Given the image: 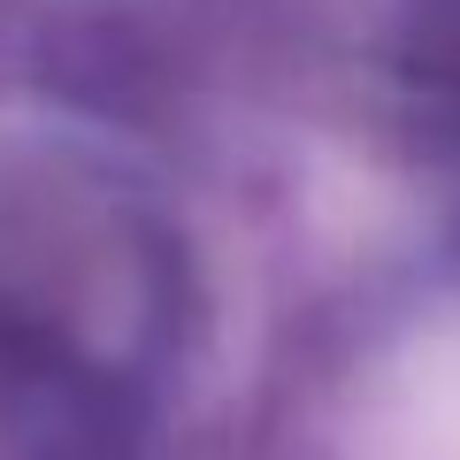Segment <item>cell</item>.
<instances>
[{
	"mask_svg": "<svg viewBox=\"0 0 460 460\" xmlns=\"http://www.w3.org/2000/svg\"><path fill=\"white\" fill-rule=\"evenodd\" d=\"M422 77L460 108V0H429V31H422Z\"/></svg>",
	"mask_w": 460,
	"mask_h": 460,
	"instance_id": "6da1fadb",
	"label": "cell"
}]
</instances>
